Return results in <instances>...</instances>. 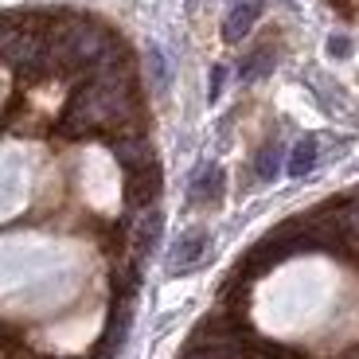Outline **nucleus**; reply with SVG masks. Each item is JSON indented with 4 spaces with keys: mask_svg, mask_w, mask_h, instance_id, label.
Returning a JSON list of instances; mask_svg holds the SVG:
<instances>
[{
    "mask_svg": "<svg viewBox=\"0 0 359 359\" xmlns=\"http://www.w3.org/2000/svg\"><path fill=\"white\" fill-rule=\"evenodd\" d=\"M161 238V211L144 207V215H133V258L144 262Z\"/></svg>",
    "mask_w": 359,
    "mask_h": 359,
    "instance_id": "obj_5",
    "label": "nucleus"
},
{
    "mask_svg": "<svg viewBox=\"0 0 359 359\" xmlns=\"http://www.w3.org/2000/svg\"><path fill=\"white\" fill-rule=\"evenodd\" d=\"M278 168H281V149L278 144H266L258 153V161H254V176H258L262 184H269V180L278 176Z\"/></svg>",
    "mask_w": 359,
    "mask_h": 359,
    "instance_id": "obj_8",
    "label": "nucleus"
},
{
    "mask_svg": "<svg viewBox=\"0 0 359 359\" xmlns=\"http://www.w3.org/2000/svg\"><path fill=\"white\" fill-rule=\"evenodd\" d=\"M223 82H226V71H223V67H215V71H211V98L223 94Z\"/></svg>",
    "mask_w": 359,
    "mask_h": 359,
    "instance_id": "obj_11",
    "label": "nucleus"
},
{
    "mask_svg": "<svg viewBox=\"0 0 359 359\" xmlns=\"http://www.w3.org/2000/svg\"><path fill=\"white\" fill-rule=\"evenodd\" d=\"M262 8H266V0H234L231 12L223 20V39L226 43H238V39L250 36V27L258 24Z\"/></svg>",
    "mask_w": 359,
    "mask_h": 359,
    "instance_id": "obj_4",
    "label": "nucleus"
},
{
    "mask_svg": "<svg viewBox=\"0 0 359 359\" xmlns=\"http://www.w3.org/2000/svg\"><path fill=\"white\" fill-rule=\"evenodd\" d=\"M114 156L126 172H141V168H153L156 164V153H153V144H149V137H144V129L141 133H117Z\"/></svg>",
    "mask_w": 359,
    "mask_h": 359,
    "instance_id": "obj_2",
    "label": "nucleus"
},
{
    "mask_svg": "<svg viewBox=\"0 0 359 359\" xmlns=\"http://www.w3.org/2000/svg\"><path fill=\"white\" fill-rule=\"evenodd\" d=\"M207 246H211V234L207 231H188V234H180L176 243L168 246V273L172 278H180V273H188V269H196L199 262L207 258Z\"/></svg>",
    "mask_w": 359,
    "mask_h": 359,
    "instance_id": "obj_1",
    "label": "nucleus"
},
{
    "mask_svg": "<svg viewBox=\"0 0 359 359\" xmlns=\"http://www.w3.org/2000/svg\"><path fill=\"white\" fill-rule=\"evenodd\" d=\"M328 51H332L336 59H340V55H348V51H351V43H348L344 36H332V39H328Z\"/></svg>",
    "mask_w": 359,
    "mask_h": 359,
    "instance_id": "obj_12",
    "label": "nucleus"
},
{
    "mask_svg": "<svg viewBox=\"0 0 359 359\" xmlns=\"http://www.w3.org/2000/svg\"><path fill=\"white\" fill-rule=\"evenodd\" d=\"M156 196H161V164L141 168V172H129V184H126V207H129V211H144V207H153Z\"/></svg>",
    "mask_w": 359,
    "mask_h": 359,
    "instance_id": "obj_3",
    "label": "nucleus"
},
{
    "mask_svg": "<svg viewBox=\"0 0 359 359\" xmlns=\"http://www.w3.org/2000/svg\"><path fill=\"white\" fill-rule=\"evenodd\" d=\"M149 71H153L156 86H164V82H168V67H164V55L156 51V47H149Z\"/></svg>",
    "mask_w": 359,
    "mask_h": 359,
    "instance_id": "obj_10",
    "label": "nucleus"
},
{
    "mask_svg": "<svg viewBox=\"0 0 359 359\" xmlns=\"http://www.w3.org/2000/svg\"><path fill=\"white\" fill-rule=\"evenodd\" d=\"M219 196H223V172H219L215 164H207V168H199L196 176H191L188 199L191 203H215Z\"/></svg>",
    "mask_w": 359,
    "mask_h": 359,
    "instance_id": "obj_6",
    "label": "nucleus"
},
{
    "mask_svg": "<svg viewBox=\"0 0 359 359\" xmlns=\"http://www.w3.org/2000/svg\"><path fill=\"white\" fill-rule=\"evenodd\" d=\"M313 164H316V141H313V137H305V141L293 144V153H289V161H285V172L293 180H301V176L313 172Z\"/></svg>",
    "mask_w": 359,
    "mask_h": 359,
    "instance_id": "obj_7",
    "label": "nucleus"
},
{
    "mask_svg": "<svg viewBox=\"0 0 359 359\" xmlns=\"http://www.w3.org/2000/svg\"><path fill=\"white\" fill-rule=\"evenodd\" d=\"M269 63H273V51H254L250 59L243 63V79L250 82V79H258V74H266Z\"/></svg>",
    "mask_w": 359,
    "mask_h": 359,
    "instance_id": "obj_9",
    "label": "nucleus"
}]
</instances>
